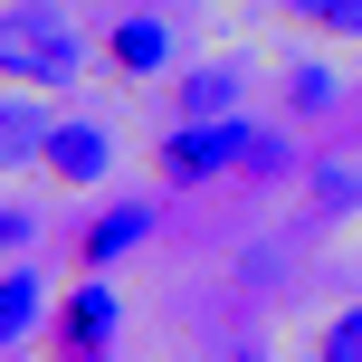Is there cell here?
Here are the masks:
<instances>
[{
	"label": "cell",
	"mask_w": 362,
	"mask_h": 362,
	"mask_svg": "<svg viewBox=\"0 0 362 362\" xmlns=\"http://www.w3.org/2000/svg\"><path fill=\"white\" fill-rule=\"evenodd\" d=\"M76 67H86V38H76L48 0L0 10V86H29V95L38 86H76Z\"/></svg>",
	"instance_id": "obj_1"
},
{
	"label": "cell",
	"mask_w": 362,
	"mask_h": 362,
	"mask_svg": "<svg viewBox=\"0 0 362 362\" xmlns=\"http://www.w3.org/2000/svg\"><path fill=\"white\" fill-rule=\"evenodd\" d=\"M248 144L257 124H238V115H210V124H181L163 134V181H219V172H248Z\"/></svg>",
	"instance_id": "obj_2"
},
{
	"label": "cell",
	"mask_w": 362,
	"mask_h": 362,
	"mask_svg": "<svg viewBox=\"0 0 362 362\" xmlns=\"http://www.w3.org/2000/svg\"><path fill=\"white\" fill-rule=\"evenodd\" d=\"M48 134H57V115L38 105L29 86H0V172L38 163V153H48Z\"/></svg>",
	"instance_id": "obj_3"
},
{
	"label": "cell",
	"mask_w": 362,
	"mask_h": 362,
	"mask_svg": "<svg viewBox=\"0 0 362 362\" xmlns=\"http://www.w3.org/2000/svg\"><path fill=\"white\" fill-rule=\"evenodd\" d=\"M105 57H115L124 76H153V67H172V19H163V10H124V19L105 29Z\"/></svg>",
	"instance_id": "obj_4"
},
{
	"label": "cell",
	"mask_w": 362,
	"mask_h": 362,
	"mask_svg": "<svg viewBox=\"0 0 362 362\" xmlns=\"http://www.w3.org/2000/svg\"><path fill=\"white\" fill-rule=\"evenodd\" d=\"M105 334H115V286H105V276H86V286L57 305V344H67V362H95Z\"/></svg>",
	"instance_id": "obj_5"
},
{
	"label": "cell",
	"mask_w": 362,
	"mask_h": 362,
	"mask_svg": "<svg viewBox=\"0 0 362 362\" xmlns=\"http://www.w3.org/2000/svg\"><path fill=\"white\" fill-rule=\"evenodd\" d=\"M105 163H115L105 124H76V115L48 134V153H38V172H48V181H105Z\"/></svg>",
	"instance_id": "obj_6"
},
{
	"label": "cell",
	"mask_w": 362,
	"mask_h": 362,
	"mask_svg": "<svg viewBox=\"0 0 362 362\" xmlns=\"http://www.w3.org/2000/svg\"><path fill=\"white\" fill-rule=\"evenodd\" d=\"M144 238H153V210H144V200H124V210H105V219L86 229V267L105 276L115 257H124V248H144Z\"/></svg>",
	"instance_id": "obj_7"
},
{
	"label": "cell",
	"mask_w": 362,
	"mask_h": 362,
	"mask_svg": "<svg viewBox=\"0 0 362 362\" xmlns=\"http://www.w3.org/2000/svg\"><path fill=\"white\" fill-rule=\"evenodd\" d=\"M238 86H248V67H191V76H181V115H191V124H210V115L238 105Z\"/></svg>",
	"instance_id": "obj_8"
},
{
	"label": "cell",
	"mask_w": 362,
	"mask_h": 362,
	"mask_svg": "<svg viewBox=\"0 0 362 362\" xmlns=\"http://www.w3.org/2000/svg\"><path fill=\"white\" fill-rule=\"evenodd\" d=\"M38 334V267H10L0 276V353Z\"/></svg>",
	"instance_id": "obj_9"
},
{
	"label": "cell",
	"mask_w": 362,
	"mask_h": 362,
	"mask_svg": "<svg viewBox=\"0 0 362 362\" xmlns=\"http://www.w3.org/2000/svg\"><path fill=\"white\" fill-rule=\"evenodd\" d=\"M315 210H362V172L353 163H325V172H315Z\"/></svg>",
	"instance_id": "obj_10"
},
{
	"label": "cell",
	"mask_w": 362,
	"mask_h": 362,
	"mask_svg": "<svg viewBox=\"0 0 362 362\" xmlns=\"http://www.w3.org/2000/svg\"><path fill=\"white\" fill-rule=\"evenodd\" d=\"M325 362H362V305H344L325 325Z\"/></svg>",
	"instance_id": "obj_11"
},
{
	"label": "cell",
	"mask_w": 362,
	"mask_h": 362,
	"mask_svg": "<svg viewBox=\"0 0 362 362\" xmlns=\"http://www.w3.org/2000/svg\"><path fill=\"white\" fill-rule=\"evenodd\" d=\"M286 95H296V115H325V105H334V76H325V67H296Z\"/></svg>",
	"instance_id": "obj_12"
},
{
	"label": "cell",
	"mask_w": 362,
	"mask_h": 362,
	"mask_svg": "<svg viewBox=\"0 0 362 362\" xmlns=\"http://www.w3.org/2000/svg\"><path fill=\"white\" fill-rule=\"evenodd\" d=\"M200 362H267V353H257V344H248V334H219V344H210V353H200Z\"/></svg>",
	"instance_id": "obj_13"
},
{
	"label": "cell",
	"mask_w": 362,
	"mask_h": 362,
	"mask_svg": "<svg viewBox=\"0 0 362 362\" xmlns=\"http://www.w3.org/2000/svg\"><path fill=\"white\" fill-rule=\"evenodd\" d=\"M325 29H344V38H362V0H325Z\"/></svg>",
	"instance_id": "obj_14"
},
{
	"label": "cell",
	"mask_w": 362,
	"mask_h": 362,
	"mask_svg": "<svg viewBox=\"0 0 362 362\" xmlns=\"http://www.w3.org/2000/svg\"><path fill=\"white\" fill-rule=\"evenodd\" d=\"M0 248H29V219L19 210H0Z\"/></svg>",
	"instance_id": "obj_15"
},
{
	"label": "cell",
	"mask_w": 362,
	"mask_h": 362,
	"mask_svg": "<svg viewBox=\"0 0 362 362\" xmlns=\"http://www.w3.org/2000/svg\"><path fill=\"white\" fill-rule=\"evenodd\" d=\"M276 10H286V19H325V0H276Z\"/></svg>",
	"instance_id": "obj_16"
}]
</instances>
